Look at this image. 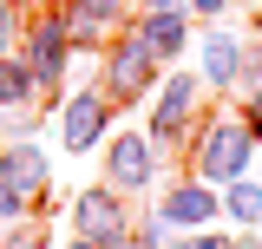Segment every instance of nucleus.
Segmentation results:
<instances>
[{"label": "nucleus", "instance_id": "f257e3e1", "mask_svg": "<svg viewBox=\"0 0 262 249\" xmlns=\"http://www.w3.org/2000/svg\"><path fill=\"white\" fill-rule=\"evenodd\" d=\"M256 151H262V138L243 125L236 105H203L190 144H184V171L223 190V184H236V177H249V171H256Z\"/></svg>", "mask_w": 262, "mask_h": 249}, {"label": "nucleus", "instance_id": "f03ea898", "mask_svg": "<svg viewBox=\"0 0 262 249\" xmlns=\"http://www.w3.org/2000/svg\"><path fill=\"white\" fill-rule=\"evenodd\" d=\"M203 79L196 72H164L158 92L144 98V138H151V151H158V164H184V144H190L196 118H203Z\"/></svg>", "mask_w": 262, "mask_h": 249}, {"label": "nucleus", "instance_id": "7ed1b4c3", "mask_svg": "<svg viewBox=\"0 0 262 249\" xmlns=\"http://www.w3.org/2000/svg\"><path fill=\"white\" fill-rule=\"evenodd\" d=\"M158 79H164V66L151 59V53H144L125 27H118L112 39H105V53H98V79H92V86L105 92V105H112V112H138L144 98L158 92Z\"/></svg>", "mask_w": 262, "mask_h": 249}, {"label": "nucleus", "instance_id": "20e7f679", "mask_svg": "<svg viewBox=\"0 0 262 249\" xmlns=\"http://www.w3.org/2000/svg\"><path fill=\"white\" fill-rule=\"evenodd\" d=\"M158 177H164V164L151 151V138L138 125H112V138L98 144V184H112L118 197H151Z\"/></svg>", "mask_w": 262, "mask_h": 249}, {"label": "nucleus", "instance_id": "39448f33", "mask_svg": "<svg viewBox=\"0 0 262 249\" xmlns=\"http://www.w3.org/2000/svg\"><path fill=\"white\" fill-rule=\"evenodd\" d=\"M46 184H53V164H46V151H39L33 138L0 144V230H7V223H27L33 210H39Z\"/></svg>", "mask_w": 262, "mask_h": 249}, {"label": "nucleus", "instance_id": "423d86ee", "mask_svg": "<svg viewBox=\"0 0 262 249\" xmlns=\"http://www.w3.org/2000/svg\"><path fill=\"white\" fill-rule=\"evenodd\" d=\"M243 53H249V33L216 20V27H196L190 39V72L203 79L210 98H236L243 92Z\"/></svg>", "mask_w": 262, "mask_h": 249}, {"label": "nucleus", "instance_id": "0eeeda50", "mask_svg": "<svg viewBox=\"0 0 262 249\" xmlns=\"http://www.w3.org/2000/svg\"><path fill=\"white\" fill-rule=\"evenodd\" d=\"M20 59L27 72L39 79V92L59 98L66 92V72H72V39H66V20H59V0L27 13V33H20Z\"/></svg>", "mask_w": 262, "mask_h": 249}, {"label": "nucleus", "instance_id": "6e6552de", "mask_svg": "<svg viewBox=\"0 0 262 249\" xmlns=\"http://www.w3.org/2000/svg\"><path fill=\"white\" fill-rule=\"evenodd\" d=\"M72 236H85L98 249H131V197H118L112 184H79L66 203Z\"/></svg>", "mask_w": 262, "mask_h": 249}, {"label": "nucleus", "instance_id": "1a4fd4ad", "mask_svg": "<svg viewBox=\"0 0 262 249\" xmlns=\"http://www.w3.org/2000/svg\"><path fill=\"white\" fill-rule=\"evenodd\" d=\"M112 105L98 86H79V92H59V118H53V138H59V151L72 157H98V144L112 138Z\"/></svg>", "mask_w": 262, "mask_h": 249}, {"label": "nucleus", "instance_id": "9d476101", "mask_svg": "<svg viewBox=\"0 0 262 249\" xmlns=\"http://www.w3.org/2000/svg\"><path fill=\"white\" fill-rule=\"evenodd\" d=\"M151 210H158L177 236H190V230H216V223H223V190L203 184V177H190V171H177L170 184H158Z\"/></svg>", "mask_w": 262, "mask_h": 249}, {"label": "nucleus", "instance_id": "9b49d317", "mask_svg": "<svg viewBox=\"0 0 262 249\" xmlns=\"http://www.w3.org/2000/svg\"><path fill=\"white\" fill-rule=\"evenodd\" d=\"M125 33L158 66H184V59H190V39H196V20H190V13H131Z\"/></svg>", "mask_w": 262, "mask_h": 249}, {"label": "nucleus", "instance_id": "f8f14e48", "mask_svg": "<svg viewBox=\"0 0 262 249\" xmlns=\"http://www.w3.org/2000/svg\"><path fill=\"white\" fill-rule=\"evenodd\" d=\"M33 105H46V92H39V79L27 72V59L7 53L0 59V112H33Z\"/></svg>", "mask_w": 262, "mask_h": 249}, {"label": "nucleus", "instance_id": "ddd939ff", "mask_svg": "<svg viewBox=\"0 0 262 249\" xmlns=\"http://www.w3.org/2000/svg\"><path fill=\"white\" fill-rule=\"evenodd\" d=\"M223 230H262V184L256 177L223 184Z\"/></svg>", "mask_w": 262, "mask_h": 249}, {"label": "nucleus", "instance_id": "4468645a", "mask_svg": "<svg viewBox=\"0 0 262 249\" xmlns=\"http://www.w3.org/2000/svg\"><path fill=\"white\" fill-rule=\"evenodd\" d=\"M66 7H72L79 20H92L98 33H118L131 20V0H66Z\"/></svg>", "mask_w": 262, "mask_h": 249}, {"label": "nucleus", "instance_id": "2eb2a0df", "mask_svg": "<svg viewBox=\"0 0 262 249\" xmlns=\"http://www.w3.org/2000/svg\"><path fill=\"white\" fill-rule=\"evenodd\" d=\"M20 33H27V7L20 0H0V59L20 53Z\"/></svg>", "mask_w": 262, "mask_h": 249}, {"label": "nucleus", "instance_id": "dca6fc26", "mask_svg": "<svg viewBox=\"0 0 262 249\" xmlns=\"http://www.w3.org/2000/svg\"><path fill=\"white\" fill-rule=\"evenodd\" d=\"M0 249H53L46 243V230H39V223H7V230H0Z\"/></svg>", "mask_w": 262, "mask_h": 249}, {"label": "nucleus", "instance_id": "f3484780", "mask_svg": "<svg viewBox=\"0 0 262 249\" xmlns=\"http://www.w3.org/2000/svg\"><path fill=\"white\" fill-rule=\"evenodd\" d=\"M177 249H236V230H190V236H177Z\"/></svg>", "mask_w": 262, "mask_h": 249}, {"label": "nucleus", "instance_id": "a211bd4d", "mask_svg": "<svg viewBox=\"0 0 262 249\" xmlns=\"http://www.w3.org/2000/svg\"><path fill=\"white\" fill-rule=\"evenodd\" d=\"M236 7H243V0H190V20H196V27H216V20L236 13Z\"/></svg>", "mask_w": 262, "mask_h": 249}, {"label": "nucleus", "instance_id": "6ab92c4d", "mask_svg": "<svg viewBox=\"0 0 262 249\" xmlns=\"http://www.w3.org/2000/svg\"><path fill=\"white\" fill-rule=\"evenodd\" d=\"M243 92H262V33H249V53H243Z\"/></svg>", "mask_w": 262, "mask_h": 249}, {"label": "nucleus", "instance_id": "aec40b11", "mask_svg": "<svg viewBox=\"0 0 262 249\" xmlns=\"http://www.w3.org/2000/svg\"><path fill=\"white\" fill-rule=\"evenodd\" d=\"M236 112H243V125L262 138V92H236Z\"/></svg>", "mask_w": 262, "mask_h": 249}, {"label": "nucleus", "instance_id": "412c9836", "mask_svg": "<svg viewBox=\"0 0 262 249\" xmlns=\"http://www.w3.org/2000/svg\"><path fill=\"white\" fill-rule=\"evenodd\" d=\"M131 13H190V0H131Z\"/></svg>", "mask_w": 262, "mask_h": 249}, {"label": "nucleus", "instance_id": "4be33fe9", "mask_svg": "<svg viewBox=\"0 0 262 249\" xmlns=\"http://www.w3.org/2000/svg\"><path fill=\"white\" fill-rule=\"evenodd\" d=\"M66 249H98V243H85V236H72V243H66Z\"/></svg>", "mask_w": 262, "mask_h": 249}, {"label": "nucleus", "instance_id": "5701e85b", "mask_svg": "<svg viewBox=\"0 0 262 249\" xmlns=\"http://www.w3.org/2000/svg\"><path fill=\"white\" fill-rule=\"evenodd\" d=\"M256 33H262V13H256Z\"/></svg>", "mask_w": 262, "mask_h": 249}, {"label": "nucleus", "instance_id": "b1692460", "mask_svg": "<svg viewBox=\"0 0 262 249\" xmlns=\"http://www.w3.org/2000/svg\"><path fill=\"white\" fill-rule=\"evenodd\" d=\"M20 7H27V0H20Z\"/></svg>", "mask_w": 262, "mask_h": 249}]
</instances>
